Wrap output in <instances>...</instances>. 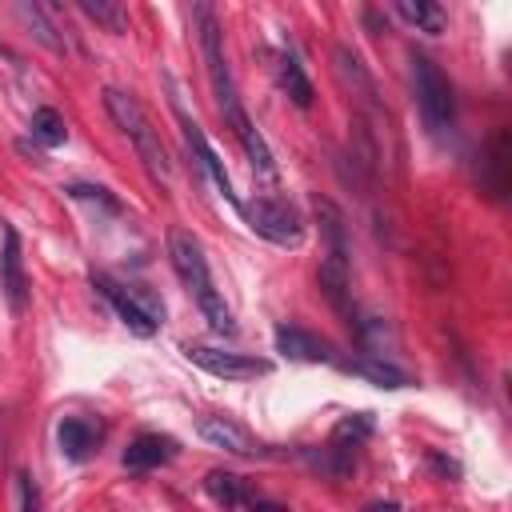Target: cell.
I'll return each instance as SVG.
<instances>
[{"instance_id": "4", "label": "cell", "mask_w": 512, "mask_h": 512, "mask_svg": "<svg viewBox=\"0 0 512 512\" xmlns=\"http://www.w3.org/2000/svg\"><path fill=\"white\" fill-rule=\"evenodd\" d=\"M412 88H416V104H420L424 124L432 132H448L456 124V96H452L448 76L424 52H412Z\"/></svg>"}, {"instance_id": "2", "label": "cell", "mask_w": 512, "mask_h": 512, "mask_svg": "<svg viewBox=\"0 0 512 512\" xmlns=\"http://www.w3.org/2000/svg\"><path fill=\"white\" fill-rule=\"evenodd\" d=\"M168 260L180 276V284L188 288V296L196 300V308L204 312L208 328L220 332V336H236V320H232V308L224 304L212 272H208V260H204V248L200 240L188 232V228H172L168 232Z\"/></svg>"}, {"instance_id": "21", "label": "cell", "mask_w": 512, "mask_h": 512, "mask_svg": "<svg viewBox=\"0 0 512 512\" xmlns=\"http://www.w3.org/2000/svg\"><path fill=\"white\" fill-rule=\"evenodd\" d=\"M92 24H100V28H108L112 36H124L128 32V12L116 4V0H80L76 4Z\"/></svg>"}, {"instance_id": "11", "label": "cell", "mask_w": 512, "mask_h": 512, "mask_svg": "<svg viewBox=\"0 0 512 512\" xmlns=\"http://www.w3.org/2000/svg\"><path fill=\"white\" fill-rule=\"evenodd\" d=\"M332 60H336V76L344 80V88H348L368 112H380V108H384V104H380V88H376L372 72L364 68V60H360L348 44H336V48H332Z\"/></svg>"}, {"instance_id": "28", "label": "cell", "mask_w": 512, "mask_h": 512, "mask_svg": "<svg viewBox=\"0 0 512 512\" xmlns=\"http://www.w3.org/2000/svg\"><path fill=\"white\" fill-rule=\"evenodd\" d=\"M368 512H400V508H396V500H384V504L376 500V504H368Z\"/></svg>"}, {"instance_id": "20", "label": "cell", "mask_w": 512, "mask_h": 512, "mask_svg": "<svg viewBox=\"0 0 512 512\" xmlns=\"http://www.w3.org/2000/svg\"><path fill=\"white\" fill-rule=\"evenodd\" d=\"M204 492H208L224 512H232V508H240V504L248 500V484H244L236 472H224V468H212V472L204 476Z\"/></svg>"}, {"instance_id": "8", "label": "cell", "mask_w": 512, "mask_h": 512, "mask_svg": "<svg viewBox=\"0 0 512 512\" xmlns=\"http://www.w3.org/2000/svg\"><path fill=\"white\" fill-rule=\"evenodd\" d=\"M272 344L284 360H300V364H332L336 360V348L324 336H316L308 328H296V324H276Z\"/></svg>"}, {"instance_id": "17", "label": "cell", "mask_w": 512, "mask_h": 512, "mask_svg": "<svg viewBox=\"0 0 512 512\" xmlns=\"http://www.w3.org/2000/svg\"><path fill=\"white\" fill-rule=\"evenodd\" d=\"M276 80H280V88L288 92V100L296 104V108H312V80L304 76V68H300V60L292 56V52H280L276 56Z\"/></svg>"}, {"instance_id": "6", "label": "cell", "mask_w": 512, "mask_h": 512, "mask_svg": "<svg viewBox=\"0 0 512 512\" xmlns=\"http://www.w3.org/2000/svg\"><path fill=\"white\" fill-rule=\"evenodd\" d=\"M184 356L216 380H256V376L272 372V360H260L248 352H224V348H208V344H184Z\"/></svg>"}, {"instance_id": "26", "label": "cell", "mask_w": 512, "mask_h": 512, "mask_svg": "<svg viewBox=\"0 0 512 512\" xmlns=\"http://www.w3.org/2000/svg\"><path fill=\"white\" fill-rule=\"evenodd\" d=\"M428 464H432V468H436L440 476H452V480L460 476V464H456V460H444L440 452H428Z\"/></svg>"}, {"instance_id": "9", "label": "cell", "mask_w": 512, "mask_h": 512, "mask_svg": "<svg viewBox=\"0 0 512 512\" xmlns=\"http://www.w3.org/2000/svg\"><path fill=\"white\" fill-rule=\"evenodd\" d=\"M0 292L8 300V312L20 316L28 308V280H24V256H20V236L8 224L4 244H0Z\"/></svg>"}, {"instance_id": "18", "label": "cell", "mask_w": 512, "mask_h": 512, "mask_svg": "<svg viewBox=\"0 0 512 512\" xmlns=\"http://www.w3.org/2000/svg\"><path fill=\"white\" fill-rule=\"evenodd\" d=\"M392 12H396L400 20H408L416 32H428V36H440V32H444V24H448L444 8H440V4H432V0H396V4H392Z\"/></svg>"}, {"instance_id": "10", "label": "cell", "mask_w": 512, "mask_h": 512, "mask_svg": "<svg viewBox=\"0 0 512 512\" xmlns=\"http://www.w3.org/2000/svg\"><path fill=\"white\" fill-rule=\"evenodd\" d=\"M320 288L332 300V308L340 316H348V324L356 320L352 312V268H348V248H328V256L320 260Z\"/></svg>"}, {"instance_id": "1", "label": "cell", "mask_w": 512, "mask_h": 512, "mask_svg": "<svg viewBox=\"0 0 512 512\" xmlns=\"http://www.w3.org/2000/svg\"><path fill=\"white\" fill-rule=\"evenodd\" d=\"M192 20L200 24V48H204V64H208V76H212V92H216V104H220V116L224 124L232 128V136L240 140L244 156L252 160V168L260 176H272L276 164H272V152H268V140L256 132V124L248 120L244 104H240V92H236V80H232V68H228V56H224V36H220V24H216V12L208 4H196L192 8Z\"/></svg>"}, {"instance_id": "25", "label": "cell", "mask_w": 512, "mask_h": 512, "mask_svg": "<svg viewBox=\"0 0 512 512\" xmlns=\"http://www.w3.org/2000/svg\"><path fill=\"white\" fill-rule=\"evenodd\" d=\"M16 492H20V512H40V484L32 472L16 476Z\"/></svg>"}, {"instance_id": "23", "label": "cell", "mask_w": 512, "mask_h": 512, "mask_svg": "<svg viewBox=\"0 0 512 512\" xmlns=\"http://www.w3.org/2000/svg\"><path fill=\"white\" fill-rule=\"evenodd\" d=\"M368 436H372V416H368V412H356V416H344V420L332 428V448L356 452Z\"/></svg>"}, {"instance_id": "5", "label": "cell", "mask_w": 512, "mask_h": 512, "mask_svg": "<svg viewBox=\"0 0 512 512\" xmlns=\"http://www.w3.org/2000/svg\"><path fill=\"white\" fill-rule=\"evenodd\" d=\"M240 216L256 236H264L276 248H300L304 244V220L284 196H256L240 204Z\"/></svg>"}, {"instance_id": "16", "label": "cell", "mask_w": 512, "mask_h": 512, "mask_svg": "<svg viewBox=\"0 0 512 512\" xmlns=\"http://www.w3.org/2000/svg\"><path fill=\"white\" fill-rule=\"evenodd\" d=\"M344 372H352V376H360V380H368V384H376V388H388V392H396V388H408V384H412V376H408L404 368H396V364H388V360H380V356L348 360V364H344Z\"/></svg>"}, {"instance_id": "14", "label": "cell", "mask_w": 512, "mask_h": 512, "mask_svg": "<svg viewBox=\"0 0 512 512\" xmlns=\"http://www.w3.org/2000/svg\"><path fill=\"white\" fill-rule=\"evenodd\" d=\"M172 456H176V440H172V436L140 432V436L124 448V468H132V472H152V468L168 464Z\"/></svg>"}, {"instance_id": "24", "label": "cell", "mask_w": 512, "mask_h": 512, "mask_svg": "<svg viewBox=\"0 0 512 512\" xmlns=\"http://www.w3.org/2000/svg\"><path fill=\"white\" fill-rule=\"evenodd\" d=\"M32 140H40L44 148H56V144H64L68 140V128H64V116L56 112V108H36L32 112Z\"/></svg>"}, {"instance_id": "13", "label": "cell", "mask_w": 512, "mask_h": 512, "mask_svg": "<svg viewBox=\"0 0 512 512\" xmlns=\"http://www.w3.org/2000/svg\"><path fill=\"white\" fill-rule=\"evenodd\" d=\"M180 128H184V140H188V148L196 152V160H200V168L212 176V184L220 188V196L228 200V204H236L240 208V196L232 192V180H228V172H224V160L212 152V144L204 140V132H200V124L196 120H188L184 112H180Z\"/></svg>"}, {"instance_id": "27", "label": "cell", "mask_w": 512, "mask_h": 512, "mask_svg": "<svg viewBox=\"0 0 512 512\" xmlns=\"http://www.w3.org/2000/svg\"><path fill=\"white\" fill-rule=\"evenodd\" d=\"M248 512H292V508H284L276 500H248Z\"/></svg>"}, {"instance_id": "12", "label": "cell", "mask_w": 512, "mask_h": 512, "mask_svg": "<svg viewBox=\"0 0 512 512\" xmlns=\"http://www.w3.org/2000/svg\"><path fill=\"white\" fill-rule=\"evenodd\" d=\"M196 432H200V440H208L212 448H224L232 456H260V440L232 416H200Z\"/></svg>"}, {"instance_id": "3", "label": "cell", "mask_w": 512, "mask_h": 512, "mask_svg": "<svg viewBox=\"0 0 512 512\" xmlns=\"http://www.w3.org/2000/svg\"><path fill=\"white\" fill-rule=\"evenodd\" d=\"M104 108L116 120V128L132 140V148H136L140 164L148 168V176L156 184H168L172 180V160H168V148L160 144V132L152 128L148 112L140 108V100L128 96V92H120V88H104Z\"/></svg>"}, {"instance_id": "22", "label": "cell", "mask_w": 512, "mask_h": 512, "mask_svg": "<svg viewBox=\"0 0 512 512\" xmlns=\"http://www.w3.org/2000/svg\"><path fill=\"white\" fill-rule=\"evenodd\" d=\"M488 168H492V176L484 180V188L492 192V196H504V188H508V132L500 128L492 140H488Z\"/></svg>"}, {"instance_id": "19", "label": "cell", "mask_w": 512, "mask_h": 512, "mask_svg": "<svg viewBox=\"0 0 512 512\" xmlns=\"http://www.w3.org/2000/svg\"><path fill=\"white\" fill-rule=\"evenodd\" d=\"M16 12H20V20L32 28V36H36L44 48H52V52H60V56H64V52H76V48L60 36V28L52 24V12H48V8H40V4H16Z\"/></svg>"}, {"instance_id": "15", "label": "cell", "mask_w": 512, "mask_h": 512, "mask_svg": "<svg viewBox=\"0 0 512 512\" xmlns=\"http://www.w3.org/2000/svg\"><path fill=\"white\" fill-rule=\"evenodd\" d=\"M96 440H100V432L84 416H64L56 424V444H60V452L68 460H88L96 452Z\"/></svg>"}, {"instance_id": "7", "label": "cell", "mask_w": 512, "mask_h": 512, "mask_svg": "<svg viewBox=\"0 0 512 512\" xmlns=\"http://www.w3.org/2000/svg\"><path fill=\"white\" fill-rule=\"evenodd\" d=\"M92 288L112 304V312L120 316V324L128 328V332H136V336H152L160 324L148 316V308L140 304V292H136V284H120V280H112V276H104V272H92Z\"/></svg>"}]
</instances>
